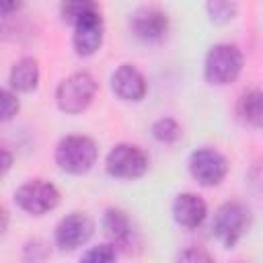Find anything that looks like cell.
<instances>
[{
  "label": "cell",
  "mask_w": 263,
  "mask_h": 263,
  "mask_svg": "<svg viewBox=\"0 0 263 263\" xmlns=\"http://www.w3.org/2000/svg\"><path fill=\"white\" fill-rule=\"evenodd\" d=\"M242 51L232 43H218L212 45L205 53L203 62V76L214 86H226L234 82L242 70Z\"/></svg>",
  "instance_id": "6da1fadb"
},
{
  "label": "cell",
  "mask_w": 263,
  "mask_h": 263,
  "mask_svg": "<svg viewBox=\"0 0 263 263\" xmlns=\"http://www.w3.org/2000/svg\"><path fill=\"white\" fill-rule=\"evenodd\" d=\"M97 92V80L90 72L80 70L70 74L58 84L55 90V103L64 113H82L95 99Z\"/></svg>",
  "instance_id": "7a4b0ae2"
},
{
  "label": "cell",
  "mask_w": 263,
  "mask_h": 263,
  "mask_svg": "<svg viewBox=\"0 0 263 263\" xmlns=\"http://www.w3.org/2000/svg\"><path fill=\"white\" fill-rule=\"evenodd\" d=\"M97 160V144L88 136H66L55 146V162L64 173L82 175Z\"/></svg>",
  "instance_id": "3957f363"
},
{
  "label": "cell",
  "mask_w": 263,
  "mask_h": 263,
  "mask_svg": "<svg viewBox=\"0 0 263 263\" xmlns=\"http://www.w3.org/2000/svg\"><path fill=\"white\" fill-rule=\"evenodd\" d=\"M251 222V212L247 205L238 201H226L222 203L212 220V232L224 247H234L240 236L247 232Z\"/></svg>",
  "instance_id": "277c9868"
},
{
  "label": "cell",
  "mask_w": 263,
  "mask_h": 263,
  "mask_svg": "<svg viewBox=\"0 0 263 263\" xmlns=\"http://www.w3.org/2000/svg\"><path fill=\"white\" fill-rule=\"evenodd\" d=\"M105 168L115 179H138L148 171V154L136 144H117L105 158Z\"/></svg>",
  "instance_id": "5b68a950"
},
{
  "label": "cell",
  "mask_w": 263,
  "mask_h": 263,
  "mask_svg": "<svg viewBox=\"0 0 263 263\" xmlns=\"http://www.w3.org/2000/svg\"><path fill=\"white\" fill-rule=\"evenodd\" d=\"M14 201L27 214L43 216V214L51 212L60 203V191H58L55 185H51L47 181L33 179V181L23 183L14 191Z\"/></svg>",
  "instance_id": "8992f818"
},
{
  "label": "cell",
  "mask_w": 263,
  "mask_h": 263,
  "mask_svg": "<svg viewBox=\"0 0 263 263\" xmlns=\"http://www.w3.org/2000/svg\"><path fill=\"white\" fill-rule=\"evenodd\" d=\"M189 173L199 185L212 187L226 177L228 160L222 152L214 148H199L189 156Z\"/></svg>",
  "instance_id": "52a82bcc"
},
{
  "label": "cell",
  "mask_w": 263,
  "mask_h": 263,
  "mask_svg": "<svg viewBox=\"0 0 263 263\" xmlns=\"http://www.w3.org/2000/svg\"><path fill=\"white\" fill-rule=\"evenodd\" d=\"M103 35H105V25H103V16L99 6L95 4L88 12H84L76 23H74V35H72V43L78 55H92L101 43H103Z\"/></svg>",
  "instance_id": "ba28073f"
},
{
  "label": "cell",
  "mask_w": 263,
  "mask_h": 263,
  "mask_svg": "<svg viewBox=\"0 0 263 263\" xmlns=\"http://www.w3.org/2000/svg\"><path fill=\"white\" fill-rule=\"evenodd\" d=\"M95 232V224L92 220L86 216V214H80V212H72L68 216H64L58 226H55V245L60 249H66V251H72V249H78L82 247L84 242H88V238L92 236Z\"/></svg>",
  "instance_id": "9c48e42d"
},
{
  "label": "cell",
  "mask_w": 263,
  "mask_h": 263,
  "mask_svg": "<svg viewBox=\"0 0 263 263\" xmlns=\"http://www.w3.org/2000/svg\"><path fill=\"white\" fill-rule=\"evenodd\" d=\"M129 25L136 37L144 41H156L162 39L168 31V16L158 6H140L132 14Z\"/></svg>",
  "instance_id": "30bf717a"
},
{
  "label": "cell",
  "mask_w": 263,
  "mask_h": 263,
  "mask_svg": "<svg viewBox=\"0 0 263 263\" xmlns=\"http://www.w3.org/2000/svg\"><path fill=\"white\" fill-rule=\"evenodd\" d=\"M111 88L121 101H129V103L142 101L148 90L144 74L134 64H121L111 74Z\"/></svg>",
  "instance_id": "8fae6325"
},
{
  "label": "cell",
  "mask_w": 263,
  "mask_h": 263,
  "mask_svg": "<svg viewBox=\"0 0 263 263\" xmlns=\"http://www.w3.org/2000/svg\"><path fill=\"white\" fill-rule=\"evenodd\" d=\"M208 216L205 201L195 193H179L173 201V218L183 228H197Z\"/></svg>",
  "instance_id": "7c38bea8"
},
{
  "label": "cell",
  "mask_w": 263,
  "mask_h": 263,
  "mask_svg": "<svg viewBox=\"0 0 263 263\" xmlns=\"http://www.w3.org/2000/svg\"><path fill=\"white\" fill-rule=\"evenodd\" d=\"M103 232L109 238V245L115 249H129L134 240V228L127 214L119 208H109L103 216Z\"/></svg>",
  "instance_id": "4fadbf2b"
},
{
  "label": "cell",
  "mask_w": 263,
  "mask_h": 263,
  "mask_svg": "<svg viewBox=\"0 0 263 263\" xmlns=\"http://www.w3.org/2000/svg\"><path fill=\"white\" fill-rule=\"evenodd\" d=\"M8 84L10 88L16 92H31L37 88L39 84V66H37V60L33 58H23L18 60L10 72H8Z\"/></svg>",
  "instance_id": "5bb4252c"
},
{
  "label": "cell",
  "mask_w": 263,
  "mask_h": 263,
  "mask_svg": "<svg viewBox=\"0 0 263 263\" xmlns=\"http://www.w3.org/2000/svg\"><path fill=\"white\" fill-rule=\"evenodd\" d=\"M238 115L242 121L263 127V90H249L238 101Z\"/></svg>",
  "instance_id": "9a60e30c"
},
{
  "label": "cell",
  "mask_w": 263,
  "mask_h": 263,
  "mask_svg": "<svg viewBox=\"0 0 263 263\" xmlns=\"http://www.w3.org/2000/svg\"><path fill=\"white\" fill-rule=\"evenodd\" d=\"M152 136L162 144H173L181 138V125L173 117H160L152 123Z\"/></svg>",
  "instance_id": "2e32d148"
},
{
  "label": "cell",
  "mask_w": 263,
  "mask_h": 263,
  "mask_svg": "<svg viewBox=\"0 0 263 263\" xmlns=\"http://www.w3.org/2000/svg\"><path fill=\"white\" fill-rule=\"evenodd\" d=\"M236 4L234 2H226V0H214V2H208L205 4V10H208V16L214 21V23H228L236 16Z\"/></svg>",
  "instance_id": "e0dca14e"
},
{
  "label": "cell",
  "mask_w": 263,
  "mask_h": 263,
  "mask_svg": "<svg viewBox=\"0 0 263 263\" xmlns=\"http://www.w3.org/2000/svg\"><path fill=\"white\" fill-rule=\"evenodd\" d=\"M115 255H117V249L109 242H103V245H97V247H90L78 263H115Z\"/></svg>",
  "instance_id": "ac0fdd59"
},
{
  "label": "cell",
  "mask_w": 263,
  "mask_h": 263,
  "mask_svg": "<svg viewBox=\"0 0 263 263\" xmlns=\"http://www.w3.org/2000/svg\"><path fill=\"white\" fill-rule=\"evenodd\" d=\"M95 6V2H88V0H74V2H62L60 4V12H62V18L66 23H76L84 12H88L90 8Z\"/></svg>",
  "instance_id": "d6986e66"
},
{
  "label": "cell",
  "mask_w": 263,
  "mask_h": 263,
  "mask_svg": "<svg viewBox=\"0 0 263 263\" xmlns=\"http://www.w3.org/2000/svg\"><path fill=\"white\" fill-rule=\"evenodd\" d=\"M47 255H49L47 245H45L43 240H37V238L29 240V242L25 245V249H23V259H25V263H45Z\"/></svg>",
  "instance_id": "ffe728a7"
},
{
  "label": "cell",
  "mask_w": 263,
  "mask_h": 263,
  "mask_svg": "<svg viewBox=\"0 0 263 263\" xmlns=\"http://www.w3.org/2000/svg\"><path fill=\"white\" fill-rule=\"evenodd\" d=\"M0 103H2V121H8L18 113V97L12 88L0 90Z\"/></svg>",
  "instance_id": "44dd1931"
},
{
  "label": "cell",
  "mask_w": 263,
  "mask_h": 263,
  "mask_svg": "<svg viewBox=\"0 0 263 263\" xmlns=\"http://www.w3.org/2000/svg\"><path fill=\"white\" fill-rule=\"evenodd\" d=\"M175 263H214V259L208 251L199 247H187L177 255Z\"/></svg>",
  "instance_id": "7402d4cb"
},
{
  "label": "cell",
  "mask_w": 263,
  "mask_h": 263,
  "mask_svg": "<svg viewBox=\"0 0 263 263\" xmlns=\"http://www.w3.org/2000/svg\"><path fill=\"white\" fill-rule=\"evenodd\" d=\"M10 164H12V154H10L6 148H2V175H6V173H8Z\"/></svg>",
  "instance_id": "603a6c76"
},
{
  "label": "cell",
  "mask_w": 263,
  "mask_h": 263,
  "mask_svg": "<svg viewBox=\"0 0 263 263\" xmlns=\"http://www.w3.org/2000/svg\"><path fill=\"white\" fill-rule=\"evenodd\" d=\"M6 226H8V212L6 208H2V232H6Z\"/></svg>",
  "instance_id": "cb8c5ba5"
}]
</instances>
